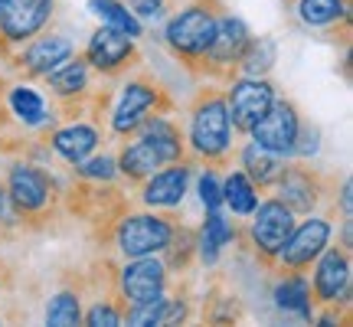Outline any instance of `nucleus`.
I'll return each mask as SVG.
<instances>
[{"mask_svg": "<svg viewBox=\"0 0 353 327\" xmlns=\"http://www.w3.org/2000/svg\"><path fill=\"white\" fill-rule=\"evenodd\" d=\"M311 281V301L314 311L324 304H353V265L347 246H330L314 259Z\"/></svg>", "mask_w": 353, "mask_h": 327, "instance_id": "obj_12", "label": "nucleus"}, {"mask_svg": "<svg viewBox=\"0 0 353 327\" xmlns=\"http://www.w3.org/2000/svg\"><path fill=\"white\" fill-rule=\"evenodd\" d=\"M88 10L101 20V26H112V30H121L131 39L144 37V23H141L134 13L125 7V0H88Z\"/></svg>", "mask_w": 353, "mask_h": 327, "instance_id": "obj_29", "label": "nucleus"}, {"mask_svg": "<svg viewBox=\"0 0 353 327\" xmlns=\"http://www.w3.org/2000/svg\"><path fill=\"white\" fill-rule=\"evenodd\" d=\"M236 157H239V170L252 180L255 187H259V193L275 187L278 174H281V167H285V161H288V157L268 151V148L255 144V141H249V144L236 148Z\"/></svg>", "mask_w": 353, "mask_h": 327, "instance_id": "obj_24", "label": "nucleus"}, {"mask_svg": "<svg viewBox=\"0 0 353 327\" xmlns=\"http://www.w3.org/2000/svg\"><path fill=\"white\" fill-rule=\"evenodd\" d=\"M278 200L288 206L294 216L317 213V206L334 193V177L321 174L317 167H307L301 161H285L281 174L275 180Z\"/></svg>", "mask_w": 353, "mask_h": 327, "instance_id": "obj_11", "label": "nucleus"}, {"mask_svg": "<svg viewBox=\"0 0 353 327\" xmlns=\"http://www.w3.org/2000/svg\"><path fill=\"white\" fill-rule=\"evenodd\" d=\"M203 321L206 324H239V321H245V308H242L239 295L223 288V285H213L206 301H203Z\"/></svg>", "mask_w": 353, "mask_h": 327, "instance_id": "obj_28", "label": "nucleus"}, {"mask_svg": "<svg viewBox=\"0 0 353 327\" xmlns=\"http://www.w3.org/2000/svg\"><path fill=\"white\" fill-rule=\"evenodd\" d=\"M275 285V304L288 315H298L304 321L314 317V301H311V281L304 272H278Z\"/></svg>", "mask_w": 353, "mask_h": 327, "instance_id": "obj_25", "label": "nucleus"}, {"mask_svg": "<svg viewBox=\"0 0 353 327\" xmlns=\"http://www.w3.org/2000/svg\"><path fill=\"white\" fill-rule=\"evenodd\" d=\"M330 236H334V210L324 216L307 213L304 223H294L291 236L285 239V246L278 249L275 272H307L314 259L327 249Z\"/></svg>", "mask_w": 353, "mask_h": 327, "instance_id": "obj_14", "label": "nucleus"}, {"mask_svg": "<svg viewBox=\"0 0 353 327\" xmlns=\"http://www.w3.org/2000/svg\"><path fill=\"white\" fill-rule=\"evenodd\" d=\"M278 86L268 76H239L232 79L226 88L229 101V121L236 135H249V128L268 112V105L275 101Z\"/></svg>", "mask_w": 353, "mask_h": 327, "instance_id": "obj_15", "label": "nucleus"}, {"mask_svg": "<svg viewBox=\"0 0 353 327\" xmlns=\"http://www.w3.org/2000/svg\"><path fill=\"white\" fill-rule=\"evenodd\" d=\"M125 7H131L141 23H157L170 17V10H176V0H125Z\"/></svg>", "mask_w": 353, "mask_h": 327, "instance_id": "obj_34", "label": "nucleus"}, {"mask_svg": "<svg viewBox=\"0 0 353 327\" xmlns=\"http://www.w3.org/2000/svg\"><path fill=\"white\" fill-rule=\"evenodd\" d=\"M134 135H141L144 141H151L154 151L164 157V164L193 161V157H190V148H187V131H183V128H180V121H174L170 115L148 118V121H144V125H141Z\"/></svg>", "mask_w": 353, "mask_h": 327, "instance_id": "obj_23", "label": "nucleus"}, {"mask_svg": "<svg viewBox=\"0 0 353 327\" xmlns=\"http://www.w3.org/2000/svg\"><path fill=\"white\" fill-rule=\"evenodd\" d=\"M317 148H321V131H317V125H311V121L301 118V128H298V138H294V148H291V157H314Z\"/></svg>", "mask_w": 353, "mask_h": 327, "instance_id": "obj_36", "label": "nucleus"}, {"mask_svg": "<svg viewBox=\"0 0 353 327\" xmlns=\"http://www.w3.org/2000/svg\"><path fill=\"white\" fill-rule=\"evenodd\" d=\"M7 226H17V223H13L10 203H7V187H3V177H0V229Z\"/></svg>", "mask_w": 353, "mask_h": 327, "instance_id": "obj_37", "label": "nucleus"}, {"mask_svg": "<svg viewBox=\"0 0 353 327\" xmlns=\"http://www.w3.org/2000/svg\"><path fill=\"white\" fill-rule=\"evenodd\" d=\"M249 216H252V223H249V246H252L255 262L262 265L265 272H275L278 249H281L285 239L291 236V229H294V219H298V216L291 213L278 197L262 200Z\"/></svg>", "mask_w": 353, "mask_h": 327, "instance_id": "obj_9", "label": "nucleus"}, {"mask_svg": "<svg viewBox=\"0 0 353 327\" xmlns=\"http://www.w3.org/2000/svg\"><path fill=\"white\" fill-rule=\"evenodd\" d=\"M167 278H170V272L157 255L125 259V265H118V291H121L128 308L154 301L161 291H167Z\"/></svg>", "mask_w": 353, "mask_h": 327, "instance_id": "obj_19", "label": "nucleus"}, {"mask_svg": "<svg viewBox=\"0 0 353 327\" xmlns=\"http://www.w3.org/2000/svg\"><path fill=\"white\" fill-rule=\"evenodd\" d=\"M193 161H176V164H164L161 170H154L148 180L138 184V200L141 206L148 210H161V213H170L176 210L183 197H187L190 177H193Z\"/></svg>", "mask_w": 353, "mask_h": 327, "instance_id": "obj_18", "label": "nucleus"}, {"mask_svg": "<svg viewBox=\"0 0 353 327\" xmlns=\"http://www.w3.org/2000/svg\"><path fill=\"white\" fill-rule=\"evenodd\" d=\"M219 170L213 167H206V174L200 177V184H196V193H200V203L206 213H213V210H223V180H219Z\"/></svg>", "mask_w": 353, "mask_h": 327, "instance_id": "obj_35", "label": "nucleus"}, {"mask_svg": "<svg viewBox=\"0 0 353 327\" xmlns=\"http://www.w3.org/2000/svg\"><path fill=\"white\" fill-rule=\"evenodd\" d=\"M249 26L242 23L236 13H223L219 23L213 30V39L203 52L196 66L190 69L193 79H206V82H216V86H229L232 79H239V63H242V52L249 46Z\"/></svg>", "mask_w": 353, "mask_h": 327, "instance_id": "obj_7", "label": "nucleus"}, {"mask_svg": "<svg viewBox=\"0 0 353 327\" xmlns=\"http://www.w3.org/2000/svg\"><path fill=\"white\" fill-rule=\"evenodd\" d=\"M298 128H301V108L294 105V99L278 92L275 101L268 105V112L249 128V135H252L255 144H262V148L281 154V157H291Z\"/></svg>", "mask_w": 353, "mask_h": 327, "instance_id": "obj_17", "label": "nucleus"}, {"mask_svg": "<svg viewBox=\"0 0 353 327\" xmlns=\"http://www.w3.org/2000/svg\"><path fill=\"white\" fill-rule=\"evenodd\" d=\"M82 56H85V63L92 66L99 76L112 79V82L114 79H125L128 72H134V69L144 63L138 43L128 37V33H121V30H112V26H99V30L88 37Z\"/></svg>", "mask_w": 353, "mask_h": 327, "instance_id": "obj_13", "label": "nucleus"}, {"mask_svg": "<svg viewBox=\"0 0 353 327\" xmlns=\"http://www.w3.org/2000/svg\"><path fill=\"white\" fill-rule=\"evenodd\" d=\"M50 88V108L56 121H79L88 118L101 128L108 105H112V79L99 76L92 66L85 63L82 52H72L65 63H59L50 76L43 79Z\"/></svg>", "mask_w": 353, "mask_h": 327, "instance_id": "obj_3", "label": "nucleus"}, {"mask_svg": "<svg viewBox=\"0 0 353 327\" xmlns=\"http://www.w3.org/2000/svg\"><path fill=\"white\" fill-rule=\"evenodd\" d=\"M298 23L307 30H324L330 37L341 33V46H350L353 0H285Z\"/></svg>", "mask_w": 353, "mask_h": 327, "instance_id": "obj_20", "label": "nucleus"}, {"mask_svg": "<svg viewBox=\"0 0 353 327\" xmlns=\"http://www.w3.org/2000/svg\"><path fill=\"white\" fill-rule=\"evenodd\" d=\"M50 148L52 154H59L65 164L76 167L79 161H85L88 154H95L101 148V128L88 118L79 121H63L50 131Z\"/></svg>", "mask_w": 353, "mask_h": 327, "instance_id": "obj_21", "label": "nucleus"}, {"mask_svg": "<svg viewBox=\"0 0 353 327\" xmlns=\"http://www.w3.org/2000/svg\"><path fill=\"white\" fill-rule=\"evenodd\" d=\"M232 121H229L226 88L206 82L193 92L187 108V148L193 164L226 170L236 157V141H232Z\"/></svg>", "mask_w": 353, "mask_h": 327, "instance_id": "obj_2", "label": "nucleus"}, {"mask_svg": "<svg viewBox=\"0 0 353 327\" xmlns=\"http://www.w3.org/2000/svg\"><path fill=\"white\" fill-rule=\"evenodd\" d=\"M72 52H76V43L63 33H37V37L26 39L23 46H17L3 63L20 82H43Z\"/></svg>", "mask_w": 353, "mask_h": 327, "instance_id": "obj_10", "label": "nucleus"}, {"mask_svg": "<svg viewBox=\"0 0 353 327\" xmlns=\"http://www.w3.org/2000/svg\"><path fill=\"white\" fill-rule=\"evenodd\" d=\"M229 7L223 0H187L176 13H170V20L164 26V43L187 72L206 52L216 23H219V17Z\"/></svg>", "mask_w": 353, "mask_h": 327, "instance_id": "obj_6", "label": "nucleus"}, {"mask_svg": "<svg viewBox=\"0 0 353 327\" xmlns=\"http://www.w3.org/2000/svg\"><path fill=\"white\" fill-rule=\"evenodd\" d=\"M0 324H3V315H0Z\"/></svg>", "mask_w": 353, "mask_h": 327, "instance_id": "obj_40", "label": "nucleus"}, {"mask_svg": "<svg viewBox=\"0 0 353 327\" xmlns=\"http://www.w3.org/2000/svg\"><path fill=\"white\" fill-rule=\"evenodd\" d=\"M0 177L7 187V203L17 229L43 232L63 216V187L43 164L10 157Z\"/></svg>", "mask_w": 353, "mask_h": 327, "instance_id": "obj_1", "label": "nucleus"}, {"mask_svg": "<svg viewBox=\"0 0 353 327\" xmlns=\"http://www.w3.org/2000/svg\"><path fill=\"white\" fill-rule=\"evenodd\" d=\"M82 324H88V327H118V324H125V308L108 301V298H95L88 308H82Z\"/></svg>", "mask_w": 353, "mask_h": 327, "instance_id": "obj_32", "label": "nucleus"}, {"mask_svg": "<svg viewBox=\"0 0 353 327\" xmlns=\"http://www.w3.org/2000/svg\"><path fill=\"white\" fill-rule=\"evenodd\" d=\"M63 210L85 226L88 239L95 246L112 249L114 226L131 210V197L118 180H82V177H76L63 190Z\"/></svg>", "mask_w": 353, "mask_h": 327, "instance_id": "obj_4", "label": "nucleus"}, {"mask_svg": "<svg viewBox=\"0 0 353 327\" xmlns=\"http://www.w3.org/2000/svg\"><path fill=\"white\" fill-rule=\"evenodd\" d=\"M13 285V275L10 272H0V291H7Z\"/></svg>", "mask_w": 353, "mask_h": 327, "instance_id": "obj_38", "label": "nucleus"}, {"mask_svg": "<svg viewBox=\"0 0 353 327\" xmlns=\"http://www.w3.org/2000/svg\"><path fill=\"white\" fill-rule=\"evenodd\" d=\"M196 239H200V232L193 226H183V223H176L174 226V236H170V242L164 246V268L167 272H190L193 268V262H196Z\"/></svg>", "mask_w": 353, "mask_h": 327, "instance_id": "obj_27", "label": "nucleus"}, {"mask_svg": "<svg viewBox=\"0 0 353 327\" xmlns=\"http://www.w3.org/2000/svg\"><path fill=\"white\" fill-rule=\"evenodd\" d=\"M176 226V216L148 210V213H131L128 210L112 236V249H118L121 259H141V255H161L170 242Z\"/></svg>", "mask_w": 353, "mask_h": 327, "instance_id": "obj_8", "label": "nucleus"}, {"mask_svg": "<svg viewBox=\"0 0 353 327\" xmlns=\"http://www.w3.org/2000/svg\"><path fill=\"white\" fill-rule=\"evenodd\" d=\"M56 13V0H10L0 17V63L30 37L43 33Z\"/></svg>", "mask_w": 353, "mask_h": 327, "instance_id": "obj_16", "label": "nucleus"}, {"mask_svg": "<svg viewBox=\"0 0 353 327\" xmlns=\"http://www.w3.org/2000/svg\"><path fill=\"white\" fill-rule=\"evenodd\" d=\"M278 63V46L272 37H252L242 52L239 76H268L272 66Z\"/></svg>", "mask_w": 353, "mask_h": 327, "instance_id": "obj_31", "label": "nucleus"}, {"mask_svg": "<svg viewBox=\"0 0 353 327\" xmlns=\"http://www.w3.org/2000/svg\"><path fill=\"white\" fill-rule=\"evenodd\" d=\"M125 144L114 151V164H118V177L125 180L128 187H138L141 180H148L154 170L164 167V157L154 151L151 141H144L141 135L121 138Z\"/></svg>", "mask_w": 353, "mask_h": 327, "instance_id": "obj_22", "label": "nucleus"}, {"mask_svg": "<svg viewBox=\"0 0 353 327\" xmlns=\"http://www.w3.org/2000/svg\"><path fill=\"white\" fill-rule=\"evenodd\" d=\"M10 7V0H0V17H3V10Z\"/></svg>", "mask_w": 353, "mask_h": 327, "instance_id": "obj_39", "label": "nucleus"}, {"mask_svg": "<svg viewBox=\"0 0 353 327\" xmlns=\"http://www.w3.org/2000/svg\"><path fill=\"white\" fill-rule=\"evenodd\" d=\"M76 177L82 180H118V164H114V151H95L85 161L76 164Z\"/></svg>", "mask_w": 353, "mask_h": 327, "instance_id": "obj_33", "label": "nucleus"}, {"mask_svg": "<svg viewBox=\"0 0 353 327\" xmlns=\"http://www.w3.org/2000/svg\"><path fill=\"white\" fill-rule=\"evenodd\" d=\"M176 101L170 95V88H164V82L141 69L134 76L125 79V86L118 92V105L108 112V125H112L114 138H131L148 118H157V115H174Z\"/></svg>", "mask_w": 353, "mask_h": 327, "instance_id": "obj_5", "label": "nucleus"}, {"mask_svg": "<svg viewBox=\"0 0 353 327\" xmlns=\"http://www.w3.org/2000/svg\"><path fill=\"white\" fill-rule=\"evenodd\" d=\"M82 298H85V281L79 278L76 285L65 281L63 288L50 298L46 308V324L52 327H76L82 324Z\"/></svg>", "mask_w": 353, "mask_h": 327, "instance_id": "obj_26", "label": "nucleus"}, {"mask_svg": "<svg viewBox=\"0 0 353 327\" xmlns=\"http://www.w3.org/2000/svg\"><path fill=\"white\" fill-rule=\"evenodd\" d=\"M223 206H229L236 216H249L259 206V187L242 170H229L223 180Z\"/></svg>", "mask_w": 353, "mask_h": 327, "instance_id": "obj_30", "label": "nucleus"}]
</instances>
